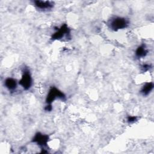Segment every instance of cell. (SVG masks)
I'll list each match as a JSON object with an SVG mask.
<instances>
[{
    "instance_id": "9c48e42d",
    "label": "cell",
    "mask_w": 154,
    "mask_h": 154,
    "mask_svg": "<svg viewBox=\"0 0 154 154\" xmlns=\"http://www.w3.org/2000/svg\"><path fill=\"white\" fill-rule=\"evenodd\" d=\"M147 50L146 48V46L144 45H141V46H138L136 50L135 54L136 56L138 58H141L145 57L147 54Z\"/></svg>"
},
{
    "instance_id": "277c9868",
    "label": "cell",
    "mask_w": 154,
    "mask_h": 154,
    "mask_svg": "<svg viewBox=\"0 0 154 154\" xmlns=\"http://www.w3.org/2000/svg\"><path fill=\"white\" fill-rule=\"evenodd\" d=\"M65 35L67 37L70 35V29L66 24H63L57 31L52 35V40H60L64 37Z\"/></svg>"
},
{
    "instance_id": "6da1fadb",
    "label": "cell",
    "mask_w": 154,
    "mask_h": 154,
    "mask_svg": "<svg viewBox=\"0 0 154 154\" xmlns=\"http://www.w3.org/2000/svg\"><path fill=\"white\" fill-rule=\"evenodd\" d=\"M129 25V20L122 17H115L112 18L109 22L110 28L114 31L126 28Z\"/></svg>"
},
{
    "instance_id": "3957f363",
    "label": "cell",
    "mask_w": 154,
    "mask_h": 154,
    "mask_svg": "<svg viewBox=\"0 0 154 154\" xmlns=\"http://www.w3.org/2000/svg\"><path fill=\"white\" fill-rule=\"evenodd\" d=\"M19 83L25 90H28L31 87L32 84V78L28 70H25L23 71L22 76Z\"/></svg>"
},
{
    "instance_id": "5b68a950",
    "label": "cell",
    "mask_w": 154,
    "mask_h": 154,
    "mask_svg": "<svg viewBox=\"0 0 154 154\" xmlns=\"http://www.w3.org/2000/svg\"><path fill=\"white\" fill-rule=\"evenodd\" d=\"M49 140V136L47 135L43 134L40 132H37L32 138V141L36 143L38 145L41 147L46 146Z\"/></svg>"
},
{
    "instance_id": "52a82bcc",
    "label": "cell",
    "mask_w": 154,
    "mask_h": 154,
    "mask_svg": "<svg viewBox=\"0 0 154 154\" xmlns=\"http://www.w3.org/2000/svg\"><path fill=\"white\" fill-rule=\"evenodd\" d=\"M5 86L10 91H14L17 87V82L16 80L11 78H8L5 80Z\"/></svg>"
},
{
    "instance_id": "30bf717a",
    "label": "cell",
    "mask_w": 154,
    "mask_h": 154,
    "mask_svg": "<svg viewBox=\"0 0 154 154\" xmlns=\"http://www.w3.org/2000/svg\"><path fill=\"white\" fill-rule=\"evenodd\" d=\"M127 120L129 123H134L135 121L137 120V117L136 116H128L127 118Z\"/></svg>"
},
{
    "instance_id": "ba28073f",
    "label": "cell",
    "mask_w": 154,
    "mask_h": 154,
    "mask_svg": "<svg viewBox=\"0 0 154 154\" xmlns=\"http://www.w3.org/2000/svg\"><path fill=\"white\" fill-rule=\"evenodd\" d=\"M153 88V82H147L142 87L140 92L144 96L148 95Z\"/></svg>"
},
{
    "instance_id": "8992f818",
    "label": "cell",
    "mask_w": 154,
    "mask_h": 154,
    "mask_svg": "<svg viewBox=\"0 0 154 154\" xmlns=\"http://www.w3.org/2000/svg\"><path fill=\"white\" fill-rule=\"evenodd\" d=\"M35 6L40 10H51L54 7V2L49 1H40L37 0L34 1Z\"/></svg>"
},
{
    "instance_id": "7a4b0ae2",
    "label": "cell",
    "mask_w": 154,
    "mask_h": 154,
    "mask_svg": "<svg viewBox=\"0 0 154 154\" xmlns=\"http://www.w3.org/2000/svg\"><path fill=\"white\" fill-rule=\"evenodd\" d=\"M57 98L64 100L65 99V95L58 89H57L55 87H53L49 90V93L47 95L46 99L47 104H51V103Z\"/></svg>"
},
{
    "instance_id": "7c38bea8",
    "label": "cell",
    "mask_w": 154,
    "mask_h": 154,
    "mask_svg": "<svg viewBox=\"0 0 154 154\" xmlns=\"http://www.w3.org/2000/svg\"><path fill=\"white\" fill-rule=\"evenodd\" d=\"M150 66L149 64H144L142 66V68L144 70V71H147L150 69Z\"/></svg>"
},
{
    "instance_id": "8fae6325",
    "label": "cell",
    "mask_w": 154,
    "mask_h": 154,
    "mask_svg": "<svg viewBox=\"0 0 154 154\" xmlns=\"http://www.w3.org/2000/svg\"><path fill=\"white\" fill-rule=\"evenodd\" d=\"M52 107L51 104H48L46 106V107L45 108V109L47 111H51L52 110Z\"/></svg>"
}]
</instances>
